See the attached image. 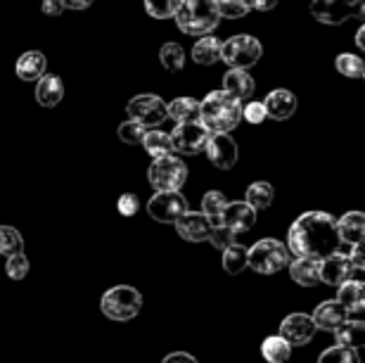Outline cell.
Wrapping results in <instances>:
<instances>
[{
  "mask_svg": "<svg viewBox=\"0 0 365 363\" xmlns=\"http://www.w3.org/2000/svg\"><path fill=\"white\" fill-rule=\"evenodd\" d=\"M287 250L294 257H316L323 259L327 254L346 252L349 245L339 240L337 221L327 212H306L297 216V221L289 226Z\"/></svg>",
  "mask_w": 365,
  "mask_h": 363,
  "instance_id": "1",
  "label": "cell"
},
{
  "mask_svg": "<svg viewBox=\"0 0 365 363\" xmlns=\"http://www.w3.org/2000/svg\"><path fill=\"white\" fill-rule=\"evenodd\" d=\"M242 121V105L225 91H211L200 103V123L209 133H230Z\"/></svg>",
  "mask_w": 365,
  "mask_h": 363,
  "instance_id": "2",
  "label": "cell"
},
{
  "mask_svg": "<svg viewBox=\"0 0 365 363\" xmlns=\"http://www.w3.org/2000/svg\"><path fill=\"white\" fill-rule=\"evenodd\" d=\"M173 17L180 31L187 36H207L221 21L214 0H182Z\"/></svg>",
  "mask_w": 365,
  "mask_h": 363,
  "instance_id": "3",
  "label": "cell"
},
{
  "mask_svg": "<svg viewBox=\"0 0 365 363\" xmlns=\"http://www.w3.org/2000/svg\"><path fill=\"white\" fill-rule=\"evenodd\" d=\"M102 314L112 321H130L140 314L143 309V295L130 285H116L112 290H107L100 300Z\"/></svg>",
  "mask_w": 365,
  "mask_h": 363,
  "instance_id": "4",
  "label": "cell"
},
{
  "mask_svg": "<svg viewBox=\"0 0 365 363\" xmlns=\"http://www.w3.org/2000/svg\"><path fill=\"white\" fill-rule=\"evenodd\" d=\"M261 55H264V48L254 36L240 34L221 43V60L230 69H250L261 60Z\"/></svg>",
  "mask_w": 365,
  "mask_h": 363,
  "instance_id": "5",
  "label": "cell"
},
{
  "mask_svg": "<svg viewBox=\"0 0 365 363\" xmlns=\"http://www.w3.org/2000/svg\"><path fill=\"white\" fill-rule=\"evenodd\" d=\"M289 264V250L280 240L266 237L250 250V266L261 275H273Z\"/></svg>",
  "mask_w": 365,
  "mask_h": 363,
  "instance_id": "6",
  "label": "cell"
},
{
  "mask_svg": "<svg viewBox=\"0 0 365 363\" xmlns=\"http://www.w3.org/2000/svg\"><path fill=\"white\" fill-rule=\"evenodd\" d=\"M311 17L327 26L344 24L351 17H365V0H313L311 3Z\"/></svg>",
  "mask_w": 365,
  "mask_h": 363,
  "instance_id": "7",
  "label": "cell"
},
{
  "mask_svg": "<svg viewBox=\"0 0 365 363\" xmlns=\"http://www.w3.org/2000/svg\"><path fill=\"white\" fill-rule=\"evenodd\" d=\"M148 180L155 190H180L187 180V166L176 155H166L162 159H155L150 166Z\"/></svg>",
  "mask_w": 365,
  "mask_h": 363,
  "instance_id": "8",
  "label": "cell"
},
{
  "mask_svg": "<svg viewBox=\"0 0 365 363\" xmlns=\"http://www.w3.org/2000/svg\"><path fill=\"white\" fill-rule=\"evenodd\" d=\"M126 112H128V119L143 123L145 128L159 126V123H164L169 119L166 103L159 96H152V93H143V96L130 98L126 105Z\"/></svg>",
  "mask_w": 365,
  "mask_h": 363,
  "instance_id": "9",
  "label": "cell"
},
{
  "mask_svg": "<svg viewBox=\"0 0 365 363\" xmlns=\"http://www.w3.org/2000/svg\"><path fill=\"white\" fill-rule=\"evenodd\" d=\"M187 212V200L180 190H157L148 202V214L159 223H176Z\"/></svg>",
  "mask_w": 365,
  "mask_h": 363,
  "instance_id": "10",
  "label": "cell"
},
{
  "mask_svg": "<svg viewBox=\"0 0 365 363\" xmlns=\"http://www.w3.org/2000/svg\"><path fill=\"white\" fill-rule=\"evenodd\" d=\"M209 131L202 126L200 121H190V123H178L171 133V145L173 152H180V155H197L207 148L209 140Z\"/></svg>",
  "mask_w": 365,
  "mask_h": 363,
  "instance_id": "11",
  "label": "cell"
},
{
  "mask_svg": "<svg viewBox=\"0 0 365 363\" xmlns=\"http://www.w3.org/2000/svg\"><path fill=\"white\" fill-rule=\"evenodd\" d=\"M204 150H207V155H209V162L221 171H228L237 164L240 148L228 133H211Z\"/></svg>",
  "mask_w": 365,
  "mask_h": 363,
  "instance_id": "12",
  "label": "cell"
},
{
  "mask_svg": "<svg viewBox=\"0 0 365 363\" xmlns=\"http://www.w3.org/2000/svg\"><path fill=\"white\" fill-rule=\"evenodd\" d=\"M316 323L309 314H289L280 323V337L287 339L292 347H302L309 344L313 335H316Z\"/></svg>",
  "mask_w": 365,
  "mask_h": 363,
  "instance_id": "13",
  "label": "cell"
},
{
  "mask_svg": "<svg viewBox=\"0 0 365 363\" xmlns=\"http://www.w3.org/2000/svg\"><path fill=\"white\" fill-rule=\"evenodd\" d=\"M351 261L344 252H334V254H327V257L320 259V268H318V275H320V282L325 285H334L339 287L341 282L351 278Z\"/></svg>",
  "mask_w": 365,
  "mask_h": 363,
  "instance_id": "14",
  "label": "cell"
},
{
  "mask_svg": "<svg viewBox=\"0 0 365 363\" xmlns=\"http://www.w3.org/2000/svg\"><path fill=\"white\" fill-rule=\"evenodd\" d=\"M178 230V235L187 242H204L211 233V221L202 212H187L173 223Z\"/></svg>",
  "mask_w": 365,
  "mask_h": 363,
  "instance_id": "15",
  "label": "cell"
},
{
  "mask_svg": "<svg viewBox=\"0 0 365 363\" xmlns=\"http://www.w3.org/2000/svg\"><path fill=\"white\" fill-rule=\"evenodd\" d=\"M254 221H257V209H252L247 202H225L221 214L223 226H228L235 233H245L254 226Z\"/></svg>",
  "mask_w": 365,
  "mask_h": 363,
  "instance_id": "16",
  "label": "cell"
},
{
  "mask_svg": "<svg viewBox=\"0 0 365 363\" xmlns=\"http://www.w3.org/2000/svg\"><path fill=\"white\" fill-rule=\"evenodd\" d=\"M264 107H266V114L273 121H284L297 112V96L287 88L271 91L264 100Z\"/></svg>",
  "mask_w": 365,
  "mask_h": 363,
  "instance_id": "17",
  "label": "cell"
},
{
  "mask_svg": "<svg viewBox=\"0 0 365 363\" xmlns=\"http://www.w3.org/2000/svg\"><path fill=\"white\" fill-rule=\"evenodd\" d=\"M346 309L334 300V302H323L318 304V309L313 311V323L318 330H337L341 323L346 321Z\"/></svg>",
  "mask_w": 365,
  "mask_h": 363,
  "instance_id": "18",
  "label": "cell"
},
{
  "mask_svg": "<svg viewBox=\"0 0 365 363\" xmlns=\"http://www.w3.org/2000/svg\"><path fill=\"white\" fill-rule=\"evenodd\" d=\"M318 268H320V259H316V257H297L289 264V275H292V280H294L297 285L316 287L320 282Z\"/></svg>",
  "mask_w": 365,
  "mask_h": 363,
  "instance_id": "19",
  "label": "cell"
},
{
  "mask_svg": "<svg viewBox=\"0 0 365 363\" xmlns=\"http://www.w3.org/2000/svg\"><path fill=\"white\" fill-rule=\"evenodd\" d=\"M64 98V83L60 76L55 74H43L38 78V86H36V100H38L41 107H57Z\"/></svg>",
  "mask_w": 365,
  "mask_h": 363,
  "instance_id": "20",
  "label": "cell"
},
{
  "mask_svg": "<svg viewBox=\"0 0 365 363\" xmlns=\"http://www.w3.org/2000/svg\"><path fill=\"white\" fill-rule=\"evenodd\" d=\"M339 240L344 245H363L365 237V216L361 212H349L337 221Z\"/></svg>",
  "mask_w": 365,
  "mask_h": 363,
  "instance_id": "21",
  "label": "cell"
},
{
  "mask_svg": "<svg viewBox=\"0 0 365 363\" xmlns=\"http://www.w3.org/2000/svg\"><path fill=\"white\" fill-rule=\"evenodd\" d=\"M46 69H48V60L38 50H29V53L21 55L17 64H14V71H17V76L21 81H38V78L46 74Z\"/></svg>",
  "mask_w": 365,
  "mask_h": 363,
  "instance_id": "22",
  "label": "cell"
},
{
  "mask_svg": "<svg viewBox=\"0 0 365 363\" xmlns=\"http://www.w3.org/2000/svg\"><path fill=\"white\" fill-rule=\"evenodd\" d=\"M254 88L257 86H254V78L247 69H230L223 76V91L237 100H250L254 96Z\"/></svg>",
  "mask_w": 365,
  "mask_h": 363,
  "instance_id": "23",
  "label": "cell"
},
{
  "mask_svg": "<svg viewBox=\"0 0 365 363\" xmlns=\"http://www.w3.org/2000/svg\"><path fill=\"white\" fill-rule=\"evenodd\" d=\"M337 302L341 307L346 309V314H359L365 307V285L363 280H354L349 278L339 285V292H337Z\"/></svg>",
  "mask_w": 365,
  "mask_h": 363,
  "instance_id": "24",
  "label": "cell"
},
{
  "mask_svg": "<svg viewBox=\"0 0 365 363\" xmlns=\"http://www.w3.org/2000/svg\"><path fill=\"white\" fill-rule=\"evenodd\" d=\"M192 60L202 67H211L221 60V41L216 36H202L200 41L192 46Z\"/></svg>",
  "mask_w": 365,
  "mask_h": 363,
  "instance_id": "25",
  "label": "cell"
},
{
  "mask_svg": "<svg viewBox=\"0 0 365 363\" xmlns=\"http://www.w3.org/2000/svg\"><path fill=\"white\" fill-rule=\"evenodd\" d=\"M334 332V339L341 347H351V349H361L365 344V323L363 321H346L339 325Z\"/></svg>",
  "mask_w": 365,
  "mask_h": 363,
  "instance_id": "26",
  "label": "cell"
},
{
  "mask_svg": "<svg viewBox=\"0 0 365 363\" xmlns=\"http://www.w3.org/2000/svg\"><path fill=\"white\" fill-rule=\"evenodd\" d=\"M166 114L176 123H190L200 121V100L195 98H176L173 103L166 105Z\"/></svg>",
  "mask_w": 365,
  "mask_h": 363,
  "instance_id": "27",
  "label": "cell"
},
{
  "mask_svg": "<svg viewBox=\"0 0 365 363\" xmlns=\"http://www.w3.org/2000/svg\"><path fill=\"white\" fill-rule=\"evenodd\" d=\"M143 148L148 150V155L152 159H162L166 155H173V145H171V133H164V131H145L143 138Z\"/></svg>",
  "mask_w": 365,
  "mask_h": 363,
  "instance_id": "28",
  "label": "cell"
},
{
  "mask_svg": "<svg viewBox=\"0 0 365 363\" xmlns=\"http://www.w3.org/2000/svg\"><path fill=\"white\" fill-rule=\"evenodd\" d=\"M223 268H225V273H230V275H237V273H242L245 268H250V250H247L245 245H237V242L225 247L223 250Z\"/></svg>",
  "mask_w": 365,
  "mask_h": 363,
  "instance_id": "29",
  "label": "cell"
},
{
  "mask_svg": "<svg viewBox=\"0 0 365 363\" xmlns=\"http://www.w3.org/2000/svg\"><path fill=\"white\" fill-rule=\"evenodd\" d=\"M261 354L268 363H287L292 357V344L287 339H282L280 335L275 337H266L264 344H261Z\"/></svg>",
  "mask_w": 365,
  "mask_h": 363,
  "instance_id": "30",
  "label": "cell"
},
{
  "mask_svg": "<svg viewBox=\"0 0 365 363\" xmlns=\"http://www.w3.org/2000/svg\"><path fill=\"white\" fill-rule=\"evenodd\" d=\"M245 202L250 205L252 209H257V212H261V209H268L273 205V198H275V190L271 183H264V180H259V183H252L250 188H247V195H245Z\"/></svg>",
  "mask_w": 365,
  "mask_h": 363,
  "instance_id": "31",
  "label": "cell"
},
{
  "mask_svg": "<svg viewBox=\"0 0 365 363\" xmlns=\"http://www.w3.org/2000/svg\"><path fill=\"white\" fill-rule=\"evenodd\" d=\"M334 67H337L339 74L346 78H363L365 76V62L359 55L341 53L337 60H334Z\"/></svg>",
  "mask_w": 365,
  "mask_h": 363,
  "instance_id": "32",
  "label": "cell"
},
{
  "mask_svg": "<svg viewBox=\"0 0 365 363\" xmlns=\"http://www.w3.org/2000/svg\"><path fill=\"white\" fill-rule=\"evenodd\" d=\"M223 207H225V195L223 193L211 190V193L204 195V200H202V214L211 221V226H218V223H221Z\"/></svg>",
  "mask_w": 365,
  "mask_h": 363,
  "instance_id": "33",
  "label": "cell"
},
{
  "mask_svg": "<svg viewBox=\"0 0 365 363\" xmlns=\"http://www.w3.org/2000/svg\"><path fill=\"white\" fill-rule=\"evenodd\" d=\"M19 252H24V237L19 235V230L12 226H0V254L12 257Z\"/></svg>",
  "mask_w": 365,
  "mask_h": 363,
  "instance_id": "34",
  "label": "cell"
},
{
  "mask_svg": "<svg viewBox=\"0 0 365 363\" xmlns=\"http://www.w3.org/2000/svg\"><path fill=\"white\" fill-rule=\"evenodd\" d=\"M159 62L169 71H180L185 67V50L178 43H164L162 50H159Z\"/></svg>",
  "mask_w": 365,
  "mask_h": 363,
  "instance_id": "35",
  "label": "cell"
},
{
  "mask_svg": "<svg viewBox=\"0 0 365 363\" xmlns=\"http://www.w3.org/2000/svg\"><path fill=\"white\" fill-rule=\"evenodd\" d=\"M221 19H240L252 12V0H214Z\"/></svg>",
  "mask_w": 365,
  "mask_h": 363,
  "instance_id": "36",
  "label": "cell"
},
{
  "mask_svg": "<svg viewBox=\"0 0 365 363\" xmlns=\"http://www.w3.org/2000/svg\"><path fill=\"white\" fill-rule=\"evenodd\" d=\"M318 363H361L359 349H351V347H341L334 344L327 352L320 354Z\"/></svg>",
  "mask_w": 365,
  "mask_h": 363,
  "instance_id": "37",
  "label": "cell"
},
{
  "mask_svg": "<svg viewBox=\"0 0 365 363\" xmlns=\"http://www.w3.org/2000/svg\"><path fill=\"white\" fill-rule=\"evenodd\" d=\"M182 0H145V10L155 19H171Z\"/></svg>",
  "mask_w": 365,
  "mask_h": 363,
  "instance_id": "38",
  "label": "cell"
},
{
  "mask_svg": "<svg viewBox=\"0 0 365 363\" xmlns=\"http://www.w3.org/2000/svg\"><path fill=\"white\" fill-rule=\"evenodd\" d=\"M145 128L143 123H138V121H133V119H128V121H123L121 126H119V138L123 143H128V145H140L143 143V138H145Z\"/></svg>",
  "mask_w": 365,
  "mask_h": 363,
  "instance_id": "39",
  "label": "cell"
},
{
  "mask_svg": "<svg viewBox=\"0 0 365 363\" xmlns=\"http://www.w3.org/2000/svg\"><path fill=\"white\" fill-rule=\"evenodd\" d=\"M235 237H237V233L235 230H230L228 226H223V223H218V226H211V233H209V237L207 240L216 247V250H225V247H230L232 242H235Z\"/></svg>",
  "mask_w": 365,
  "mask_h": 363,
  "instance_id": "40",
  "label": "cell"
},
{
  "mask_svg": "<svg viewBox=\"0 0 365 363\" xmlns=\"http://www.w3.org/2000/svg\"><path fill=\"white\" fill-rule=\"evenodd\" d=\"M5 268H7V275H10L12 280L26 278V273H29V259H26V254L19 252V254H12V257H7Z\"/></svg>",
  "mask_w": 365,
  "mask_h": 363,
  "instance_id": "41",
  "label": "cell"
},
{
  "mask_svg": "<svg viewBox=\"0 0 365 363\" xmlns=\"http://www.w3.org/2000/svg\"><path fill=\"white\" fill-rule=\"evenodd\" d=\"M242 119H247L250 123H264L268 119L264 103H247V107H242Z\"/></svg>",
  "mask_w": 365,
  "mask_h": 363,
  "instance_id": "42",
  "label": "cell"
},
{
  "mask_svg": "<svg viewBox=\"0 0 365 363\" xmlns=\"http://www.w3.org/2000/svg\"><path fill=\"white\" fill-rule=\"evenodd\" d=\"M116 209H119V214L121 216H135L138 214V209H140V202H138L135 195H121L119 202H116Z\"/></svg>",
  "mask_w": 365,
  "mask_h": 363,
  "instance_id": "43",
  "label": "cell"
},
{
  "mask_svg": "<svg viewBox=\"0 0 365 363\" xmlns=\"http://www.w3.org/2000/svg\"><path fill=\"white\" fill-rule=\"evenodd\" d=\"M349 261H351V266L354 268H365V250H363V245H351L349 247Z\"/></svg>",
  "mask_w": 365,
  "mask_h": 363,
  "instance_id": "44",
  "label": "cell"
},
{
  "mask_svg": "<svg viewBox=\"0 0 365 363\" xmlns=\"http://www.w3.org/2000/svg\"><path fill=\"white\" fill-rule=\"evenodd\" d=\"M162 363H200V361H197L192 354H187V352H173Z\"/></svg>",
  "mask_w": 365,
  "mask_h": 363,
  "instance_id": "45",
  "label": "cell"
},
{
  "mask_svg": "<svg viewBox=\"0 0 365 363\" xmlns=\"http://www.w3.org/2000/svg\"><path fill=\"white\" fill-rule=\"evenodd\" d=\"M41 10H43V14H50V17H57V14H62L64 7L60 5V0H43V3H41Z\"/></svg>",
  "mask_w": 365,
  "mask_h": 363,
  "instance_id": "46",
  "label": "cell"
},
{
  "mask_svg": "<svg viewBox=\"0 0 365 363\" xmlns=\"http://www.w3.org/2000/svg\"><path fill=\"white\" fill-rule=\"evenodd\" d=\"M60 5L64 10H88L93 0H60Z\"/></svg>",
  "mask_w": 365,
  "mask_h": 363,
  "instance_id": "47",
  "label": "cell"
},
{
  "mask_svg": "<svg viewBox=\"0 0 365 363\" xmlns=\"http://www.w3.org/2000/svg\"><path fill=\"white\" fill-rule=\"evenodd\" d=\"M275 5H277V0H252V7L259 12H271Z\"/></svg>",
  "mask_w": 365,
  "mask_h": 363,
  "instance_id": "48",
  "label": "cell"
},
{
  "mask_svg": "<svg viewBox=\"0 0 365 363\" xmlns=\"http://www.w3.org/2000/svg\"><path fill=\"white\" fill-rule=\"evenodd\" d=\"M363 36H365V26L359 29V34H356V46H359L361 50H365V43H363Z\"/></svg>",
  "mask_w": 365,
  "mask_h": 363,
  "instance_id": "49",
  "label": "cell"
}]
</instances>
